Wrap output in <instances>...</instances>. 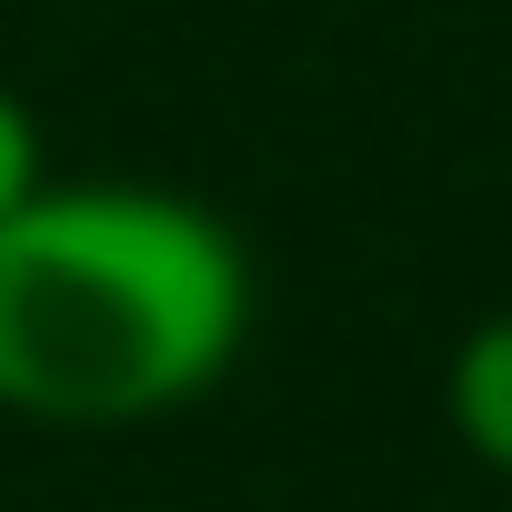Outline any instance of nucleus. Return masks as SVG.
Masks as SVG:
<instances>
[{"label": "nucleus", "instance_id": "obj_1", "mask_svg": "<svg viewBox=\"0 0 512 512\" xmlns=\"http://www.w3.org/2000/svg\"><path fill=\"white\" fill-rule=\"evenodd\" d=\"M251 342L241 231L161 181H41L0 221V412L131 432L201 402Z\"/></svg>", "mask_w": 512, "mask_h": 512}, {"label": "nucleus", "instance_id": "obj_2", "mask_svg": "<svg viewBox=\"0 0 512 512\" xmlns=\"http://www.w3.org/2000/svg\"><path fill=\"white\" fill-rule=\"evenodd\" d=\"M442 422H452V442L482 472L512 482V312H492V322H472L452 342V362H442Z\"/></svg>", "mask_w": 512, "mask_h": 512}, {"label": "nucleus", "instance_id": "obj_3", "mask_svg": "<svg viewBox=\"0 0 512 512\" xmlns=\"http://www.w3.org/2000/svg\"><path fill=\"white\" fill-rule=\"evenodd\" d=\"M51 181V141H41V111L11 91V81H0V221H11L31 191Z\"/></svg>", "mask_w": 512, "mask_h": 512}]
</instances>
